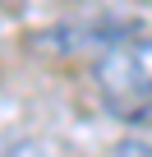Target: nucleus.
I'll return each instance as SVG.
<instances>
[{
	"instance_id": "1",
	"label": "nucleus",
	"mask_w": 152,
	"mask_h": 157,
	"mask_svg": "<svg viewBox=\"0 0 152 157\" xmlns=\"http://www.w3.org/2000/svg\"><path fill=\"white\" fill-rule=\"evenodd\" d=\"M97 88L115 102H152V37H134V42H115L97 56L92 65Z\"/></svg>"
},
{
	"instance_id": "2",
	"label": "nucleus",
	"mask_w": 152,
	"mask_h": 157,
	"mask_svg": "<svg viewBox=\"0 0 152 157\" xmlns=\"http://www.w3.org/2000/svg\"><path fill=\"white\" fill-rule=\"evenodd\" d=\"M115 157H152V139L147 134H124L115 143Z\"/></svg>"
},
{
	"instance_id": "3",
	"label": "nucleus",
	"mask_w": 152,
	"mask_h": 157,
	"mask_svg": "<svg viewBox=\"0 0 152 157\" xmlns=\"http://www.w3.org/2000/svg\"><path fill=\"white\" fill-rule=\"evenodd\" d=\"M124 120H134V125H138V129H143V134L152 139V102H143V106H134V111H129Z\"/></svg>"
}]
</instances>
